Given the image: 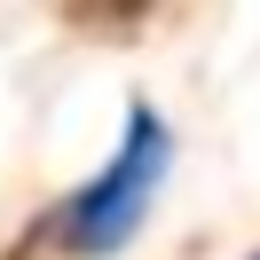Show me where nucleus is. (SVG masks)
<instances>
[{
    "instance_id": "nucleus-1",
    "label": "nucleus",
    "mask_w": 260,
    "mask_h": 260,
    "mask_svg": "<svg viewBox=\"0 0 260 260\" xmlns=\"http://www.w3.org/2000/svg\"><path fill=\"white\" fill-rule=\"evenodd\" d=\"M158 174H166V126H158L150 111H134L126 150H118V158L103 166V174L87 181L79 197H71V213H63L71 252H111V244H126V237H134V221L150 213Z\"/></svg>"
}]
</instances>
